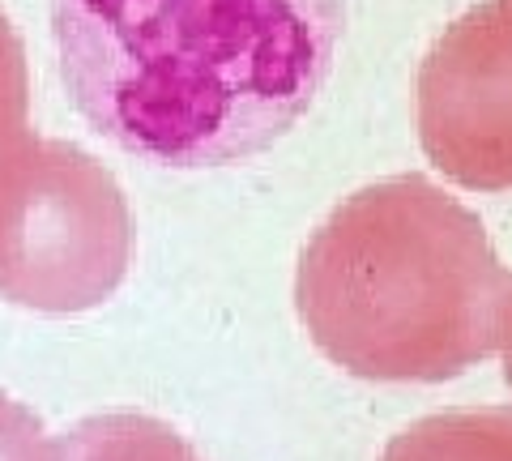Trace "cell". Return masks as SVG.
Returning <instances> with one entry per match:
<instances>
[{"instance_id":"obj_2","label":"cell","mask_w":512,"mask_h":461,"mask_svg":"<svg viewBox=\"0 0 512 461\" xmlns=\"http://www.w3.org/2000/svg\"><path fill=\"white\" fill-rule=\"evenodd\" d=\"M512 274L474 210L427 176L350 193L295 274L308 338L363 380H448L495 351Z\"/></svg>"},{"instance_id":"obj_4","label":"cell","mask_w":512,"mask_h":461,"mask_svg":"<svg viewBox=\"0 0 512 461\" xmlns=\"http://www.w3.org/2000/svg\"><path fill=\"white\" fill-rule=\"evenodd\" d=\"M427 158L474 193L512 188V0H483L431 43L414 86Z\"/></svg>"},{"instance_id":"obj_3","label":"cell","mask_w":512,"mask_h":461,"mask_svg":"<svg viewBox=\"0 0 512 461\" xmlns=\"http://www.w3.org/2000/svg\"><path fill=\"white\" fill-rule=\"evenodd\" d=\"M133 218L94 154L30 129L22 35L0 9V295L39 312H86L116 291Z\"/></svg>"},{"instance_id":"obj_1","label":"cell","mask_w":512,"mask_h":461,"mask_svg":"<svg viewBox=\"0 0 512 461\" xmlns=\"http://www.w3.org/2000/svg\"><path fill=\"white\" fill-rule=\"evenodd\" d=\"M342 26L346 0H52L77 116L158 167H222L286 137Z\"/></svg>"},{"instance_id":"obj_8","label":"cell","mask_w":512,"mask_h":461,"mask_svg":"<svg viewBox=\"0 0 512 461\" xmlns=\"http://www.w3.org/2000/svg\"><path fill=\"white\" fill-rule=\"evenodd\" d=\"M495 351L504 359V380L512 385V282L504 291V304H500V333H495Z\"/></svg>"},{"instance_id":"obj_5","label":"cell","mask_w":512,"mask_h":461,"mask_svg":"<svg viewBox=\"0 0 512 461\" xmlns=\"http://www.w3.org/2000/svg\"><path fill=\"white\" fill-rule=\"evenodd\" d=\"M380 461H512V406L427 415L384 444Z\"/></svg>"},{"instance_id":"obj_6","label":"cell","mask_w":512,"mask_h":461,"mask_svg":"<svg viewBox=\"0 0 512 461\" xmlns=\"http://www.w3.org/2000/svg\"><path fill=\"white\" fill-rule=\"evenodd\" d=\"M64 444V461H197L180 432L146 415L86 419Z\"/></svg>"},{"instance_id":"obj_7","label":"cell","mask_w":512,"mask_h":461,"mask_svg":"<svg viewBox=\"0 0 512 461\" xmlns=\"http://www.w3.org/2000/svg\"><path fill=\"white\" fill-rule=\"evenodd\" d=\"M0 461H64L60 440L47 436L43 423L5 393H0Z\"/></svg>"}]
</instances>
